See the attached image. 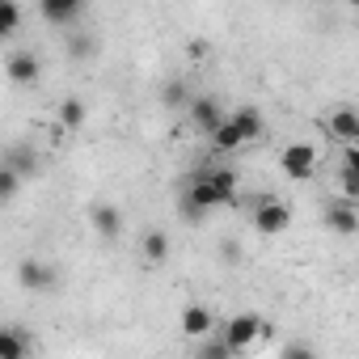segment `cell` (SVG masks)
<instances>
[{"mask_svg": "<svg viewBox=\"0 0 359 359\" xmlns=\"http://www.w3.org/2000/svg\"><path fill=\"white\" fill-rule=\"evenodd\" d=\"M254 229H258L262 237L287 233V229H292V208H287L283 199H275V195L258 199V203H254Z\"/></svg>", "mask_w": 359, "mask_h": 359, "instance_id": "obj_2", "label": "cell"}, {"mask_svg": "<svg viewBox=\"0 0 359 359\" xmlns=\"http://www.w3.org/2000/svg\"><path fill=\"white\" fill-rule=\"evenodd\" d=\"M0 161H5L18 177H22V182H26V177H34L39 173V152L30 148V144H9L5 148V156H0Z\"/></svg>", "mask_w": 359, "mask_h": 359, "instance_id": "obj_12", "label": "cell"}, {"mask_svg": "<svg viewBox=\"0 0 359 359\" xmlns=\"http://www.w3.org/2000/svg\"><path fill=\"white\" fill-rule=\"evenodd\" d=\"M220 254H224V262H241V245H237V241H224Z\"/></svg>", "mask_w": 359, "mask_h": 359, "instance_id": "obj_26", "label": "cell"}, {"mask_svg": "<svg viewBox=\"0 0 359 359\" xmlns=\"http://www.w3.org/2000/svg\"><path fill=\"white\" fill-rule=\"evenodd\" d=\"M18 283H22V292L47 296V292L60 283V275H55V266H47L43 258H22V262H18Z\"/></svg>", "mask_w": 359, "mask_h": 359, "instance_id": "obj_4", "label": "cell"}, {"mask_svg": "<svg viewBox=\"0 0 359 359\" xmlns=\"http://www.w3.org/2000/svg\"><path fill=\"white\" fill-rule=\"evenodd\" d=\"M140 254H144V262H152V266L169 262V233L148 229V233H144V241H140Z\"/></svg>", "mask_w": 359, "mask_h": 359, "instance_id": "obj_16", "label": "cell"}, {"mask_svg": "<svg viewBox=\"0 0 359 359\" xmlns=\"http://www.w3.org/2000/svg\"><path fill=\"white\" fill-rule=\"evenodd\" d=\"M39 13L47 26H72L85 13V0H39Z\"/></svg>", "mask_w": 359, "mask_h": 359, "instance_id": "obj_11", "label": "cell"}, {"mask_svg": "<svg viewBox=\"0 0 359 359\" xmlns=\"http://www.w3.org/2000/svg\"><path fill=\"white\" fill-rule=\"evenodd\" d=\"M22 30V9H18V0H0V39H9Z\"/></svg>", "mask_w": 359, "mask_h": 359, "instance_id": "obj_19", "label": "cell"}, {"mask_svg": "<svg viewBox=\"0 0 359 359\" xmlns=\"http://www.w3.org/2000/svg\"><path fill=\"white\" fill-rule=\"evenodd\" d=\"M89 229L102 237V241H118L123 237V212L114 203H93L89 208Z\"/></svg>", "mask_w": 359, "mask_h": 359, "instance_id": "obj_9", "label": "cell"}, {"mask_svg": "<svg viewBox=\"0 0 359 359\" xmlns=\"http://www.w3.org/2000/svg\"><path fill=\"white\" fill-rule=\"evenodd\" d=\"M199 355H203V359H224V355H233V351H229V342H224V338H216V342H203V346H199Z\"/></svg>", "mask_w": 359, "mask_h": 359, "instance_id": "obj_24", "label": "cell"}, {"mask_svg": "<svg viewBox=\"0 0 359 359\" xmlns=\"http://www.w3.org/2000/svg\"><path fill=\"white\" fill-rule=\"evenodd\" d=\"M233 195H237V173L224 169V165H216V169H199V173L191 177V187H187V199L199 203L203 212H216V208L233 203Z\"/></svg>", "mask_w": 359, "mask_h": 359, "instance_id": "obj_1", "label": "cell"}, {"mask_svg": "<svg viewBox=\"0 0 359 359\" xmlns=\"http://www.w3.org/2000/svg\"><path fill=\"white\" fill-rule=\"evenodd\" d=\"M216 330V313L208 309V304H187L182 309V334L187 338H203V334H212Z\"/></svg>", "mask_w": 359, "mask_h": 359, "instance_id": "obj_13", "label": "cell"}, {"mask_svg": "<svg viewBox=\"0 0 359 359\" xmlns=\"http://www.w3.org/2000/svg\"><path fill=\"white\" fill-rule=\"evenodd\" d=\"M229 118L237 123V131H241V140H245V144H254V140L262 135V114H258L254 106H241V110H237V114H229Z\"/></svg>", "mask_w": 359, "mask_h": 359, "instance_id": "obj_18", "label": "cell"}, {"mask_svg": "<svg viewBox=\"0 0 359 359\" xmlns=\"http://www.w3.org/2000/svg\"><path fill=\"white\" fill-rule=\"evenodd\" d=\"M30 351H34V342H30L26 330L0 325V359H22V355H30Z\"/></svg>", "mask_w": 359, "mask_h": 359, "instance_id": "obj_14", "label": "cell"}, {"mask_svg": "<svg viewBox=\"0 0 359 359\" xmlns=\"http://www.w3.org/2000/svg\"><path fill=\"white\" fill-rule=\"evenodd\" d=\"M342 199H359V169H351V165H342Z\"/></svg>", "mask_w": 359, "mask_h": 359, "instance_id": "obj_23", "label": "cell"}, {"mask_svg": "<svg viewBox=\"0 0 359 359\" xmlns=\"http://www.w3.org/2000/svg\"><path fill=\"white\" fill-rule=\"evenodd\" d=\"M161 102L177 110V106H187V102H191V89H187L182 81H165V89H161Z\"/></svg>", "mask_w": 359, "mask_h": 359, "instance_id": "obj_21", "label": "cell"}, {"mask_svg": "<svg viewBox=\"0 0 359 359\" xmlns=\"http://www.w3.org/2000/svg\"><path fill=\"white\" fill-rule=\"evenodd\" d=\"M5 76H9L13 85L30 89V85H39V76H43V64H39V55H34V51H13V55L5 60Z\"/></svg>", "mask_w": 359, "mask_h": 359, "instance_id": "obj_6", "label": "cell"}, {"mask_svg": "<svg viewBox=\"0 0 359 359\" xmlns=\"http://www.w3.org/2000/svg\"><path fill=\"white\" fill-rule=\"evenodd\" d=\"M346 5H355V0H346Z\"/></svg>", "mask_w": 359, "mask_h": 359, "instance_id": "obj_29", "label": "cell"}, {"mask_svg": "<svg viewBox=\"0 0 359 359\" xmlns=\"http://www.w3.org/2000/svg\"><path fill=\"white\" fill-rule=\"evenodd\" d=\"M321 220H325V229L338 233V237H355V233H359V212H355L351 199H334V203L321 212Z\"/></svg>", "mask_w": 359, "mask_h": 359, "instance_id": "obj_7", "label": "cell"}, {"mask_svg": "<svg viewBox=\"0 0 359 359\" xmlns=\"http://www.w3.org/2000/svg\"><path fill=\"white\" fill-rule=\"evenodd\" d=\"M177 212H182V216H187V220H195V224H203V220H208V212H203V208H199V203H191V199H187V195H182V203H177Z\"/></svg>", "mask_w": 359, "mask_h": 359, "instance_id": "obj_25", "label": "cell"}, {"mask_svg": "<svg viewBox=\"0 0 359 359\" xmlns=\"http://www.w3.org/2000/svg\"><path fill=\"white\" fill-rule=\"evenodd\" d=\"M208 135H212V148H216V152H237V148H245V140H241V131H237V123H233L229 114H224Z\"/></svg>", "mask_w": 359, "mask_h": 359, "instance_id": "obj_15", "label": "cell"}, {"mask_svg": "<svg viewBox=\"0 0 359 359\" xmlns=\"http://www.w3.org/2000/svg\"><path fill=\"white\" fill-rule=\"evenodd\" d=\"M187 51H191V60H203V55H208V43L195 39V43H187Z\"/></svg>", "mask_w": 359, "mask_h": 359, "instance_id": "obj_27", "label": "cell"}, {"mask_svg": "<svg viewBox=\"0 0 359 359\" xmlns=\"http://www.w3.org/2000/svg\"><path fill=\"white\" fill-rule=\"evenodd\" d=\"M262 325H266V321H262L258 313H237V317L224 321V334H220V338H224L229 351L237 355V351H250V346L262 338Z\"/></svg>", "mask_w": 359, "mask_h": 359, "instance_id": "obj_3", "label": "cell"}, {"mask_svg": "<svg viewBox=\"0 0 359 359\" xmlns=\"http://www.w3.org/2000/svg\"><path fill=\"white\" fill-rule=\"evenodd\" d=\"M283 355H287V359H309V355H313V346H300V342H296V346H287Z\"/></svg>", "mask_w": 359, "mask_h": 359, "instance_id": "obj_28", "label": "cell"}, {"mask_svg": "<svg viewBox=\"0 0 359 359\" xmlns=\"http://www.w3.org/2000/svg\"><path fill=\"white\" fill-rule=\"evenodd\" d=\"M187 118H191V127H195V131H203V135H208V131L224 118V110H220V102H216L212 93H199V97H191V102H187Z\"/></svg>", "mask_w": 359, "mask_h": 359, "instance_id": "obj_8", "label": "cell"}, {"mask_svg": "<svg viewBox=\"0 0 359 359\" xmlns=\"http://www.w3.org/2000/svg\"><path fill=\"white\" fill-rule=\"evenodd\" d=\"M338 144H359V114L351 110V106H338L334 114H325V123H321Z\"/></svg>", "mask_w": 359, "mask_h": 359, "instance_id": "obj_10", "label": "cell"}, {"mask_svg": "<svg viewBox=\"0 0 359 359\" xmlns=\"http://www.w3.org/2000/svg\"><path fill=\"white\" fill-rule=\"evenodd\" d=\"M18 191H22V177L0 161V203H9V199H18Z\"/></svg>", "mask_w": 359, "mask_h": 359, "instance_id": "obj_20", "label": "cell"}, {"mask_svg": "<svg viewBox=\"0 0 359 359\" xmlns=\"http://www.w3.org/2000/svg\"><path fill=\"white\" fill-rule=\"evenodd\" d=\"M55 118H60V127H64V131H76V127H85V118H89V106H85L81 97H64Z\"/></svg>", "mask_w": 359, "mask_h": 359, "instance_id": "obj_17", "label": "cell"}, {"mask_svg": "<svg viewBox=\"0 0 359 359\" xmlns=\"http://www.w3.org/2000/svg\"><path fill=\"white\" fill-rule=\"evenodd\" d=\"M279 169L292 177V182H309L317 173V148L313 144H287L283 156H279Z\"/></svg>", "mask_w": 359, "mask_h": 359, "instance_id": "obj_5", "label": "cell"}, {"mask_svg": "<svg viewBox=\"0 0 359 359\" xmlns=\"http://www.w3.org/2000/svg\"><path fill=\"white\" fill-rule=\"evenodd\" d=\"M68 55H72V60H89V55H97V39H89V34H72V39H68Z\"/></svg>", "mask_w": 359, "mask_h": 359, "instance_id": "obj_22", "label": "cell"}]
</instances>
